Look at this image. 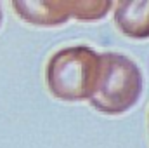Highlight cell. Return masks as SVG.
I'll return each mask as SVG.
<instances>
[{
	"label": "cell",
	"instance_id": "6da1fadb",
	"mask_svg": "<svg viewBox=\"0 0 149 148\" xmlns=\"http://www.w3.org/2000/svg\"><path fill=\"white\" fill-rule=\"evenodd\" d=\"M142 73L137 65L125 54H101L99 73L90 103L106 115H121L130 110L141 98Z\"/></svg>",
	"mask_w": 149,
	"mask_h": 148
},
{
	"label": "cell",
	"instance_id": "7a4b0ae2",
	"mask_svg": "<svg viewBox=\"0 0 149 148\" xmlns=\"http://www.w3.org/2000/svg\"><path fill=\"white\" fill-rule=\"evenodd\" d=\"M101 54L78 45L57 51L47 65V85L63 101L90 99L99 73Z\"/></svg>",
	"mask_w": 149,
	"mask_h": 148
},
{
	"label": "cell",
	"instance_id": "3957f363",
	"mask_svg": "<svg viewBox=\"0 0 149 148\" xmlns=\"http://www.w3.org/2000/svg\"><path fill=\"white\" fill-rule=\"evenodd\" d=\"M14 11L24 21L37 26H56L66 23L68 19L97 21L102 19L109 9L111 2H88V0H43V2H12Z\"/></svg>",
	"mask_w": 149,
	"mask_h": 148
},
{
	"label": "cell",
	"instance_id": "277c9868",
	"mask_svg": "<svg viewBox=\"0 0 149 148\" xmlns=\"http://www.w3.org/2000/svg\"><path fill=\"white\" fill-rule=\"evenodd\" d=\"M114 21L127 37L148 38L149 2H120V4H116Z\"/></svg>",
	"mask_w": 149,
	"mask_h": 148
},
{
	"label": "cell",
	"instance_id": "5b68a950",
	"mask_svg": "<svg viewBox=\"0 0 149 148\" xmlns=\"http://www.w3.org/2000/svg\"><path fill=\"white\" fill-rule=\"evenodd\" d=\"M0 21H2V11H0Z\"/></svg>",
	"mask_w": 149,
	"mask_h": 148
}]
</instances>
